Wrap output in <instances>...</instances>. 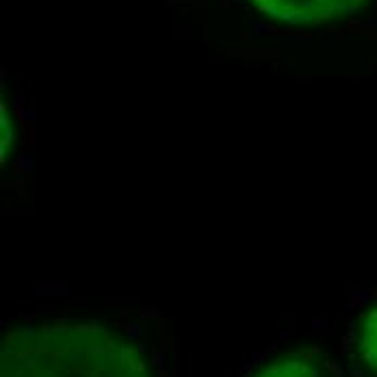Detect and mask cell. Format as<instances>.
I'll use <instances>...</instances> for the list:
<instances>
[{
	"label": "cell",
	"instance_id": "1",
	"mask_svg": "<svg viewBox=\"0 0 377 377\" xmlns=\"http://www.w3.org/2000/svg\"><path fill=\"white\" fill-rule=\"evenodd\" d=\"M362 319H364L362 336L358 338V343H360V351H362L364 362H369L377 375V308L364 312Z\"/></svg>",
	"mask_w": 377,
	"mask_h": 377
}]
</instances>
